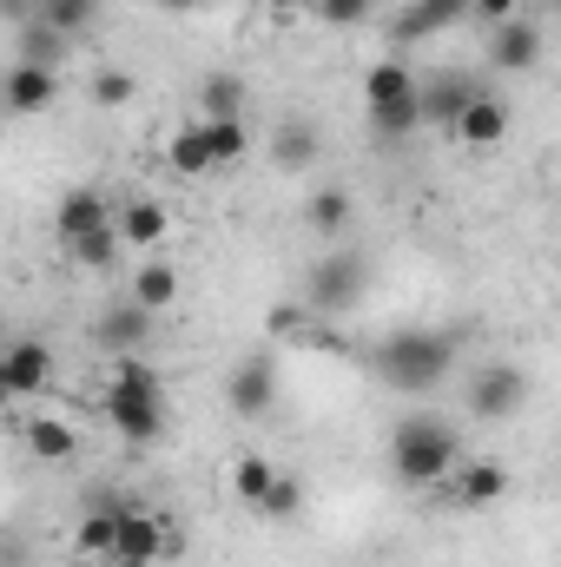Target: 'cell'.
I'll return each instance as SVG.
<instances>
[{"instance_id": "cell-33", "label": "cell", "mask_w": 561, "mask_h": 567, "mask_svg": "<svg viewBox=\"0 0 561 567\" xmlns=\"http://www.w3.org/2000/svg\"><path fill=\"white\" fill-rule=\"evenodd\" d=\"M310 13L344 33V27H364V20H370V0H310Z\"/></svg>"}, {"instance_id": "cell-23", "label": "cell", "mask_w": 561, "mask_h": 567, "mask_svg": "<svg viewBox=\"0 0 561 567\" xmlns=\"http://www.w3.org/2000/svg\"><path fill=\"white\" fill-rule=\"evenodd\" d=\"M198 106H205V120H245V80L238 73H205Z\"/></svg>"}, {"instance_id": "cell-14", "label": "cell", "mask_w": 561, "mask_h": 567, "mask_svg": "<svg viewBox=\"0 0 561 567\" xmlns=\"http://www.w3.org/2000/svg\"><path fill=\"white\" fill-rule=\"evenodd\" d=\"M126 508H133L126 495H93L86 515H80V535H73L80 555H113V548H120V522H126Z\"/></svg>"}, {"instance_id": "cell-31", "label": "cell", "mask_w": 561, "mask_h": 567, "mask_svg": "<svg viewBox=\"0 0 561 567\" xmlns=\"http://www.w3.org/2000/svg\"><path fill=\"white\" fill-rule=\"evenodd\" d=\"M86 93H93V106H126V100H133V93H140V80H133V73H126V66H100V73H93V86H86Z\"/></svg>"}, {"instance_id": "cell-27", "label": "cell", "mask_w": 561, "mask_h": 567, "mask_svg": "<svg viewBox=\"0 0 561 567\" xmlns=\"http://www.w3.org/2000/svg\"><path fill=\"white\" fill-rule=\"evenodd\" d=\"M120 245H126V238H120V218H113V225H100V231H86V238H80V245L67 251V258H73L80 271H113V258H120Z\"/></svg>"}, {"instance_id": "cell-4", "label": "cell", "mask_w": 561, "mask_h": 567, "mask_svg": "<svg viewBox=\"0 0 561 567\" xmlns=\"http://www.w3.org/2000/svg\"><path fill=\"white\" fill-rule=\"evenodd\" d=\"M370 278H377V265H370L357 245H337V251H324V258L310 265V278H304V310H310V317H344V310H357V303L370 297Z\"/></svg>"}, {"instance_id": "cell-13", "label": "cell", "mask_w": 561, "mask_h": 567, "mask_svg": "<svg viewBox=\"0 0 561 567\" xmlns=\"http://www.w3.org/2000/svg\"><path fill=\"white\" fill-rule=\"evenodd\" d=\"M60 100V66H33V60H13L7 73V106L27 120V113H47Z\"/></svg>"}, {"instance_id": "cell-35", "label": "cell", "mask_w": 561, "mask_h": 567, "mask_svg": "<svg viewBox=\"0 0 561 567\" xmlns=\"http://www.w3.org/2000/svg\"><path fill=\"white\" fill-rule=\"evenodd\" d=\"M469 20H482V27L496 33V27H509V20H522V0H476V13H469Z\"/></svg>"}, {"instance_id": "cell-36", "label": "cell", "mask_w": 561, "mask_h": 567, "mask_svg": "<svg viewBox=\"0 0 561 567\" xmlns=\"http://www.w3.org/2000/svg\"><path fill=\"white\" fill-rule=\"evenodd\" d=\"M159 7H165V13H192L198 0H159Z\"/></svg>"}, {"instance_id": "cell-37", "label": "cell", "mask_w": 561, "mask_h": 567, "mask_svg": "<svg viewBox=\"0 0 561 567\" xmlns=\"http://www.w3.org/2000/svg\"><path fill=\"white\" fill-rule=\"evenodd\" d=\"M7 13H13V20H27V13H33V0H7Z\"/></svg>"}, {"instance_id": "cell-12", "label": "cell", "mask_w": 561, "mask_h": 567, "mask_svg": "<svg viewBox=\"0 0 561 567\" xmlns=\"http://www.w3.org/2000/svg\"><path fill=\"white\" fill-rule=\"evenodd\" d=\"M489 66L496 73H536L542 66V27L536 20H509L489 33Z\"/></svg>"}, {"instance_id": "cell-2", "label": "cell", "mask_w": 561, "mask_h": 567, "mask_svg": "<svg viewBox=\"0 0 561 567\" xmlns=\"http://www.w3.org/2000/svg\"><path fill=\"white\" fill-rule=\"evenodd\" d=\"M456 462H462V435H456V423L417 410V416H404V423L390 429V468H397L404 488H436V482H449Z\"/></svg>"}, {"instance_id": "cell-24", "label": "cell", "mask_w": 561, "mask_h": 567, "mask_svg": "<svg viewBox=\"0 0 561 567\" xmlns=\"http://www.w3.org/2000/svg\"><path fill=\"white\" fill-rule=\"evenodd\" d=\"M422 80L404 66V60H384V66H370L364 73V106H390V100H404V93H417Z\"/></svg>"}, {"instance_id": "cell-16", "label": "cell", "mask_w": 561, "mask_h": 567, "mask_svg": "<svg viewBox=\"0 0 561 567\" xmlns=\"http://www.w3.org/2000/svg\"><path fill=\"white\" fill-rule=\"evenodd\" d=\"M165 165H172L178 178H212V172H218V152H212V126H205V120L178 126V133L165 140Z\"/></svg>"}, {"instance_id": "cell-15", "label": "cell", "mask_w": 561, "mask_h": 567, "mask_svg": "<svg viewBox=\"0 0 561 567\" xmlns=\"http://www.w3.org/2000/svg\"><path fill=\"white\" fill-rule=\"evenodd\" d=\"M456 502L462 508H496L502 495H509V468L502 462H489V455H476V462H456Z\"/></svg>"}, {"instance_id": "cell-7", "label": "cell", "mask_w": 561, "mask_h": 567, "mask_svg": "<svg viewBox=\"0 0 561 567\" xmlns=\"http://www.w3.org/2000/svg\"><path fill=\"white\" fill-rule=\"evenodd\" d=\"M225 403H232V416H245V423H265V416H272V403H278V363H272L265 350H252V357L232 370V383H225Z\"/></svg>"}, {"instance_id": "cell-11", "label": "cell", "mask_w": 561, "mask_h": 567, "mask_svg": "<svg viewBox=\"0 0 561 567\" xmlns=\"http://www.w3.org/2000/svg\"><path fill=\"white\" fill-rule=\"evenodd\" d=\"M113 218H120V212L106 205V192L80 185V192H67V198H60V212H53V238H60V245L73 251V245H80L86 231H100V225H113Z\"/></svg>"}, {"instance_id": "cell-25", "label": "cell", "mask_w": 561, "mask_h": 567, "mask_svg": "<svg viewBox=\"0 0 561 567\" xmlns=\"http://www.w3.org/2000/svg\"><path fill=\"white\" fill-rule=\"evenodd\" d=\"M27 449H33L40 462H67V455L80 449V435H73V423H60V416H33V423H27Z\"/></svg>"}, {"instance_id": "cell-9", "label": "cell", "mask_w": 561, "mask_h": 567, "mask_svg": "<svg viewBox=\"0 0 561 567\" xmlns=\"http://www.w3.org/2000/svg\"><path fill=\"white\" fill-rule=\"evenodd\" d=\"M0 390L7 396H40L53 390V350L40 337H13L7 357H0Z\"/></svg>"}, {"instance_id": "cell-5", "label": "cell", "mask_w": 561, "mask_h": 567, "mask_svg": "<svg viewBox=\"0 0 561 567\" xmlns=\"http://www.w3.org/2000/svg\"><path fill=\"white\" fill-rule=\"evenodd\" d=\"M462 403H469L476 423H509V416L529 410V370H516V363H482V370L469 377Z\"/></svg>"}, {"instance_id": "cell-6", "label": "cell", "mask_w": 561, "mask_h": 567, "mask_svg": "<svg viewBox=\"0 0 561 567\" xmlns=\"http://www.w3.org/2000/svg\"><path fill=\"white\" fill-rule=\"evenodd\" d=\"M482 93H489V86H482L476 73L442 66V73H429V80H422V120H429V126H442V133H456V126H462V113H469Z\"/></svg>"}, {"instance_id": "cell-29", "label": "cell", "mask_w": 561, "mask_h": 567, "mask_svg": "<svg viewBox=\"0 0 561 567\" xmlns=\"http://www.w3.org/2000/svg\"><path fill=\"white\" fill-rule=\"evenodd\" d=\"M33 20H47V27H60L73 40V33H86L100 20V0H33Z\"/></svg>"}, {"instance_id": "cell-8", "label": "cell", "mask_w": 561, "mask_h": 567, "mask_svg": "<svg viewBox=\"0 0 561 567\" xmlns=\"http://www.w3.org/2000/svg\"><path fill=\"white\" fill-rule=\"evenodd\" d=\"M152 317H159V310H145L140 297H120V303H106V310H100L93 343H100V350H113V357H140L145 343H152Z\"/></svg>"}, {"instance_id": "cell-17", "label": "cell", "mask_w": 561, "mask_h": 567, "mask_svg": "<svg viewBox=\"0 0 561 567\" xmlns=\"http://www.w3.org/2000/svg\"><path fill=\"white\" fill-rule=\"evenodd\" d=\"M159 555H165V522H159V515H145V508H126L113 561H120V567H152Z\"/></svg>"}, {"instance_id": "cell-18", "label": "cell", "mask_w": 561, "mask_h": 567, "mask_svg": "<svg viewBox=\"0 0 561 567\" xmlns=\"http://www.w3.org/2000/svg\"><path fill=\"white\" fill-rule=\"evenodd\" d=\"M272 158H278L284 172H310V165L324 158V133H317L310 120H297V113H290V120L272 126Z\"/></svg>"}, {"instance_id": "cell-19", "label": "cell", "mask_w": 561, "mask_h": 567, "mask_svg": "<svg viewBox=\"0 0 561 567\" xmlns=\"http://www.w3.org/2000/svg\"><path fill=\"white\" fill-rule=\"evenodd\" d=\"M172 231V218H165V205L159 198H126L120 205V238L126 245H140V251H159V238Z\"/></svg>"}, {"instance_id": "cell-28", "label": "cell", "mask_w": 561, "mask_h": 567, "mask_svg": "<svg viewBox=\"0 0 561 567\" xmlns=\"http://www.w3.org/2000/svg\"><path fill=\"white\" fill-rule=\"evenodd\" d=\"M232 488H238V502H245V508H265V495L278 488V468H272L265 455H238V468H232Z\"/></svg>"}, {"instance_id": "cell-34", "label": "cell", "mask_w": 561, "mask_h": 567, "mask_svg": "<svg viewBox=\"0 0 561 567\" xmlns=\"http://www.w3.org/2000/svg\"><path fill=\"white\" fill-rule=\"evenodd\" d=\"M297 508H304V482H297V475H278V488L265 495V508H258V515H272V522H290Z\"/></svg>"}, {"instance_id": "cell-32", "label": "cell", "mask_w": 561, "mask_h": 567, "mask_svg": "<svg viewBox=\"0 0 561 567\" xmlns=\"http://www.w3.org/2000/svg\"><path fill=\"white\" fill-rule=\"evenodd\" d=\"M205 126H212V152H218V165H238V158H245V145H252L245 120H205Z\"/></svg>"}, {"instance_id": "cell-38", "label": "cell", "mask_w": 561, "mask_h": 567, "mask_svg": "<svg viewBox=\"0 0 561 567\" xmlns=\"http://www.w3.org/2000/svg\"><path fill=\"white\" fill-rule=\"evenodd\" d=\"M265 7H272V13H290V7H310V0H265Z\"/></svg>"}, {"instance_id": "cell-3", "label": "cell", "mask_w": 561, "mask_h": 567, "mask_svg": "<svg viewBox=\"0 0 561 567\" xmlns=\"http://www.w3.org/2000/svg\"><path fill=\"white\" fill-rule=\"evenodd\" d=\"M100 410H106V423L120 429L133 449L159 442V435H165V377H159L145 357H120V370H113Z\"/></svg>"}, {"instance_id": "cell-21", "label": "cell", "mask_w": 561, "mask_h": 567, "mask_svg": "<svg viewBox=\"0 0 561 567\" xmlns=\"http://www.w3.org/2000/svg\"><path fill=\"white\" fill-rule=\"evenodd\" d=\"M304 218H310L317 238H344V231H350V192H344V185H317L310 205H304Z\"/></svg>"}, {"instance_id": "cell-20", "label": "cell", "mask_w": 561, "mask_h": 567, "mask_svg": "<svg viewBox=\"0 0 561 567\" xmlns=\"http://www.w3.org/2000/svg\"><path fill=\"white\" fill-rule=\"evenodd\" d=\"M456 140H462V145H502V140H509V106H502L496 93H482V100L462 113Z\"/></svg>"}, {"instance_id": "cell-26", "label": "cell", "mask_w": 561, "mask_h": 567, "mask_svg": "<svg viewBox=\"0 0 561 567\" xmlns=\"http://www.w3.org/2000/svg\"><path fill=\"white\" fill-rule=\"evenodd\" d=\"M20 60H33V66H60V60H67V33L47 27V20H20Z\"/></svg>"}, {"instance_id": "cell-1", "label": "cell", "mask_w": 561, "mask_h": 567, "mask_svg": "<svg viewBox=\"0 0 561 567\" xmlns=\"http://www.w3.org/2000/svg\"><path fill=\"white\" fill-rule=\"evenodd\" d=\"M370 370L384 390L397 396H429L442 390V377L456 370V337L449 330H390L377 350H370Z\"/></svg>"}, {"instance_id": "cell-10", "label": "cell", "mask_w": 561, "mask_h": 567, "mask_svg": "<svg viewBox=\"0 0 561 567\" xmlns=\"http://www.w3.org/2000/svg\"><path fill=\"white\" fill-rule=\"evenodd\" d=\"M469 13H476V0H410V7L397 13L390 40H397V47H417V40L449 33V27H456V20H469Z\"/></svg>"}, {"instance_id": "cell-22", "label": "cell", "mask_w": 561, "mask_h": 567, "mask_svg": "<svg viewBox=\"0 0 561 567\" xmlns=\"http://www.w3.org/2000/svg\"><path fill=\"white\" fill-rule=\"evenodd\" d=\"M417 126H429V120H422V86L404 93V100H390V106H370V133H377V140L397 145V140H410Z\"/></svg>"}, {"instance_id": "cell-30", "label": "cell", "mask_w": 561, "mask_h": 567, "mask_svg": "<svg viewBox=\"0 0 561 567\" xmlns=\"http://www.w3.org/2000/svg\"><path fill=\"white\" fill-rule=\"evenodd\" d=\"M126 297H140L145 310H165V303L178 297V271H172L165 258H152V265H140V271H133V290H126Z\"/></svg>"}]
</instances>
